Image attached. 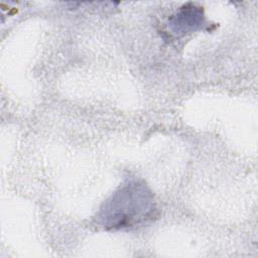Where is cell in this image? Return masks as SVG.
Returning a JSON list of instances; mask_svg holds the SVG:
<instances>
[{"mask_svg": "<svg viewBox=\"0 0 258 258\" xmlns=\"http://www.w3.org/2000/svg\"><path fill=\"white\" fill-rule=\"evenodd\" d=\"M153 197L144 184L131 182L116 191L101 210L106 228L119 229L140 225L153 217Z\"/></svg>", "mask_w": 258, "mask_h": 258, "instance_id": "obj_1", "label": "cell"}]
</instances>
